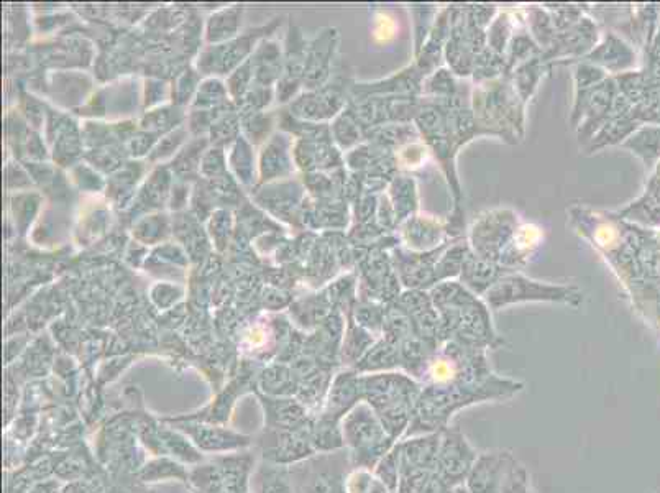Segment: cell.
Segmentation results:
<instances>
[{"mask_svg": "<svg viewBox=\"0 0 660 493\" xmlns=\"http://www.w3.org/2000/svg\"><path fill=\"white\" fill-rule=\"evenodd\" d=\"M477 459V452L473 451L460 429L445 428L442 431L436 470L450 487L462 485L467 480Z\"/></svg>", "mask_w": 660, "mask_h": 493, "instance_id": "1", "label": "cell"}, {"mask_svg": "<svg viewBox=\"0 0 660 493\" xmlns=\"http://www.w3.org/2000/svg\"><path fill=\"white\" fill-rule=\"evenodd\" d=\"M513 462L509 452H486L478 456L465 480L467 489L472 493H501Z\"/></svg>", "mask_w": 660, "mask_h": 493, "instance_id": "2", "label": "cell"}, {"mask_svg": "<svg viewBox=\"0 0 660 493\" xmlns=\"http://www.w3.org/2000/svg\"><path fill=\"white\" fill-rule=\"evenodd\" d=\"M440 433L421 434L399 444L401 469L436 470L439 456Z\"/></svg>", "mask_w": 660, "mask_h": 493, "instance_id": "3", "label": "cell"}, {"mask_svg": "<svg viewBox=\"0 0 660 493\" xmlns=\"http://www.w3.org/2000/svg\"><path fill=\"white\" fill-rule=\"evenodd\" d=\"M378 475L383 480V484L391 490V492H398L399 479H401V451L398 446L393 447V451L388 452L380 462V469Z\"/></svg>", "mask_w": 660, "mask_h": 493, "instance_id": "4", "label": "cell"}, {"mask_svg": "<svg viewBox=\"0 0 660 493\" xmlns=\"http://www.w3.org/2000/svg\"><path fill=\"white\" fill-rule=\"evenodd\" d=\"M501 493H531L529 492L528 474L523 466H519L518 462L514 461L513 466L509 469Z\"/></svg>", "mask_w": 660, "mask_h": 493, "instance_id": "5", "label": "cell"}, {"mask_svg": "<svg viewBox=\"0 0 660 493\" xmlns=\"http://www.w3.org/2000/svg\"><path fill=\"white\" fill-rule=\"evenodd\" d=\"M449 493H472L470 490L467 489V485H455V487H452L450 489Z\"/></svg>", "mask_w": 660, "mask_h": 493, "instance_id": "6", "label": "cell"}]
</instances>
